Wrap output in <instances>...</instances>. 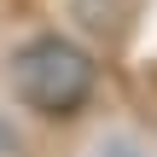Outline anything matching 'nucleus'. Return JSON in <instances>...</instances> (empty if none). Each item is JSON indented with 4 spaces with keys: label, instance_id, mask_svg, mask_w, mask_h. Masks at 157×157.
<instances>
[{
    "label": "nucleus",
    "instance_id": "nucleus-1",
    "mask_svg": "<svg viewBox=\"0 0 157 157\" xmlns=\"http://www.w3.org/2000/svg\"><path fill=\"white\" fill-rule=\"evenodd\" d=\"M6 82H12V99H17L23 111H35V117H47V122H64V117H76V111L93 99L99 64H93V52H87L82 41H70V35H29V41L12 52Z\"/></svg>",
    "mask_w": 157,
    "mask_h": 157
},
{
    "label": "nucleus",
    "instance_id": "nucleus-2",
    "mask_svg": "<svg viewBox=\"0 0 157 157\" xmlns=\"http://www.w3.org/2000/svg\"><path fill=\"white\" fill-rule=\"evenodd\" d=\"M0 157H17V134H12L6 122H0Z\"/></svg>",
    "mask_w": 157,
    "mask_h": 157
}]
</instances>
